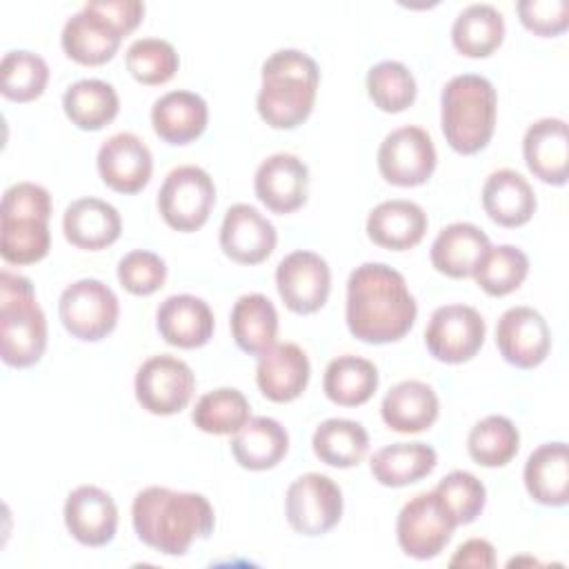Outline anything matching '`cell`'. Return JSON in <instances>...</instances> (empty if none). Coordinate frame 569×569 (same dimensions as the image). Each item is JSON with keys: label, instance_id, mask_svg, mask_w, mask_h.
<instances>
[{"label": "cell", "instance_id": "6da1fadb", "mask_svg": "<svg viewBox=\"0 0 569 569\" xmlns=\"http://www.w3.org/2000/svg\"><path fill=\"white\" fill-rule=\"evenodd\" d=\"M418 316L405 276L385 262H365L347 280L345 320L353 338L387 345L405 338Z\"/></svg>", "mask_w": 569, "mask_h": 569}, {"label": "cell", "instance_id": "7a4b0ae2", "mask_svg": "<svg viewBox=\"0 0 569 569\" xmlns=\"http://www.w3.org/2000/svg\"><path fill=\"white\" fill-rule=\"evenodd\" d=\"M131 522L147 547L164 556H184L196 540L209 538L216 516L202 493L153 485L136 493Z\"/></svg>", "mask_w": 569, "mask_h": 569}, {"label": "cell", "instance_id": "3957f363", "mask_svg": "<svg viewBox=\"0 0 569 569\" xmlns=\"http://www.w3.org/2000/svg\"><path fill=\"white\" fill-rule=\"evenodd\" d=\"M320 69L300 49H278L262 64V84L256 98L260 118L271 129H296L316 102Z\"/></svg>", "mask_w": 569, "mask_h": 569}, {"label": "cell", "instance_id": "277c9868", "mask_svg": "<svg viewBox=\"0 0 569 569\" xmlns=\"http://www.w3.org/2000/svg\"><path fill=\"white\" fill-rule=\"evenodd\" d=\"M498 96L478 73L453 76L440 93V127L449 147L462 156L482 151L496 129Z\"/></svg>", "mask_w": 569, "mask_h": 569}, {"label": "cell", "instance_id": "5b68a950", "mask_svg": "<svg viewBox=\"0 0 569 569\" xmlns=\"http://www.w3.org/2000/svg\"><path fill=\"white\" fill-rule=\"evenodd\" d=\"M51 196L36 182H16L2 196L0 256L9 264H33L49 253Z\"/></svg>", "mask_w": 569, "mask_h": 569}, {"label": "cell", "instance_id": "8992f818", "mask_svg": "<svg viewBox=\"0 0 569 569\" xmlns=\"http://www.w3.org/2000/svg\"><path fill=\"white\" fill-rule=\"evenodd\" d=\"M47 349V318L29 278L0 273V356L16 369L36 365Z\"/></svg>", "mask_w": 569, "mask_h": 569}, {"label": "cell", "instance_id": "52a82bcc", "mask_svg": "<svg viewBox=\"0 0 569 569\" xmlns=\"http://www.w3.org/2000/svg\"><path fill=\"white\" fill-rule=\"evenodd\" d=\"M216 204V184L211 176L196 167L182 164L167 173L158 191V211L162 220L182 233L198 231Z\"/></svg>", "mask_w": 569, "mask_h": 569}, {"label": "cell", "instance_id": "ba28073f", "mask_svg": "<svg viewBox=\"0 0 569 569\" xmlns=\"http://www.w3.org/2000/svg\"><path fill=\"white\" fill-rule=\"evenodd\" d=\"M62 327L82 342H98L107 338L116 325L120 305L111 287L98 278H82L71 282L58 300Z\"/></svg>", "mask_w": 569, "mask_h": 569}, {"label": "cell", "instance_id": "9c48e42d", "mask_svg": "<svg viewBox=\"0 0 569 569\" xmlns=\"http://www.w3.org/2000/svg\"><path fill=\"white\" fill-rule=\"evenodd\" d=\"M456 527V520L438 493L425 491L413 496L400 509L396 520V538L407 556L416 560H429L449 545Z\"/></svg>", "mask_w": 569, "mask_h": 569}, {"label": "cell", "instance_id": "30bf717a", "mask_svg": "<svg viewBox=\"0 0 569 569\" xmlns=\"http://www.w3.org/2000/svg\"><path fill=\"white\" fill-rule=\"evenodd\" d=\"M284 513L296 533L322 536L342 518V491L325 473H302L287 489Z\"/></svg>", "mask_w": 569, "mask_h": 569}, {"label": "cell", "instance_id": "8fae6325", "mask_svg": "<svg viewBox=\"0 0 569 569\" xmlns=\"http://www.w3.org/2000/svg\"><path fill=\"white\" fill-rule=\"evenodd\" d=\"M136 400L153 416H173L182 411L193 391L196 376L191 367L176 356H151L136 373Z\"/></svg>", "mask_w": 569, "mask_h": 569}, {"label": "cell", "instance_id": "7c38bea8", "mask_svg": "<svg viewBox=\"0 0 569 569\" xmlns=\"http://www.w3.org/2000/svg\"><path fill=\"white\" fill-rule=\"evenodd\" d=\"M485 333L487 325L478 309L469 305H442L427 322L425 345L436 360L460 365L480 351Z\"/></svg>", "mask_w": 569, "mask_h": 569}, {"label": "cell", "instance_id": "4fadbf2b", "mask_svg": "<svg viewBox=\"0 0 569 569\" xmlns=\"http://www.w3.org/2000/svg\"><path fill=\"white\" fill-rule=\"evenodd\" d=\"M436 169L431 136L416 124H405L385 136L378 149V171L396 187L425 184Z\"/></svg>", "mask_w": 569, "mask_h": 569}, {"label": "cell", "instance_id": "5bb4252c", "mask_svg": "<svg viewBox=\"0 0 569 569\" xmlns=\"http://www.w3.org/2000/svg\"><path fill=\"white\" fill-rule=\"evenodd\" d=\"M276 287L289 311L316 313L331 291L329 264L313 251H291L276 267Z\"/></svg>", "mask_w": 569, "mask_h": 569}, {"label": "cell", "instance_id": "9a60e30c", "mask_svg": "<svg viewBox=\"0 0 569 569\" xmlns=\"http://www.w3.org/2000/svg\"><path fill=\"white\" fill-rule=\"evenodd\" d=\"M496 345L505 362L518 369H533L549 356L551 331L533 307H511L496 325Z\"/></svg>", "mask_w": 569, "mask_h": 569}, {"label": "cell", "instance_id": "2e32d148", "mask_svg": "<svg viewBox=\"0 0 569 569\" xmlns=\"http://www.w3.org/2000/svg\"><path fill=\"white\" fill-rule=\"evenodd\" d=\"M98 173L102 182L118 193H138L147 187L153 171V158L142 138L129 131L113 133L98 149Z\"/></svg>", "mask_w": 569, "mask_h": 569}, {"label": "cell", "instance_id": "e0dca14e", "mask_svg": "<svg viewBox=\"0 0 569 569\" xmlns=\"http://www.w3.org/2000/svg\"><path fill=\"white\" fill-rule=\"evenodd\" d=\"M278 242L276 227L251 204H231L220 227V247L238 264L264 262Z\"/></svg>", "mask_w": 569, "mask_h": 569}, {"label": "cell", "instance_id": "ac0fdd59", "mask_svg": "<svg viewBox=\"0 0 569 569\" xmlns=\"http://www.w3.org/2000/svg\"><path fill=\"white\" fill-rule=\"evenodd\" d=\"M253 189L269 211L293 213L307 202L309 169L293 153H273L256 169Z\"/></svg>", "mask_w": 569, "mask_h": 569}, {"label": "cell", "instance_id": "d6986e66", "mask_svg": "<svg viewBox=\"0 0 569 569\" xmlns=\"http://www.w3.org/2000/svg\"><path fill=\"white\" fill-rule=\"evenodd\" d=\"M64 525L80 545L104 547L116 536L118 507L104 489L80 485L67 496Z\"/></svg>", "mask_w": 569, "mask_h": 569}, {"label": "cell", "instance_id": "ffe728a7", "mask_svg": "<svg viewBox=\"0 0 569 569\" xmlns=\"http://www.w3.org/2000/svg\"><path fill=\"white\" fill-rule=\"evenodd\" d=\"M156 327L160 338L180 349L204 347L213 336L211 307L191 293H176L160 302L156 311Z\"/></svg>", "mask_w": 569, "mask_h": 569}, {"label": "cell", "instance_id": "44dd1931", "mask_svg": "<svg viewBox=\"0 0 569 569\" xmlns=\"http://www.w3.org/2000/svg\"><path fill=\"white\" fill-rule=\"evenodd\" d=\"M522 156L529 171L553 187L569 176V133L562 118H540L525 131Z\"/></svg>", "mask_w": 569, "mask_h": 569}, {"label": "cell", "instance_id": "7402d4cb", "mask_svg": "<svg viewBox=\"0 0 569 569\" xmlns=\"http://www.w3.org/2000/svg\"><path fill=\"white\" fill-rule=\"evenodd\" d=\"M311 365L307 353L296 342L273 345L258 356L256 382L262 396L271 402H291L309 385Z\"/></svg>", "mask_w": 569, "mask_h": 569}, {"label": "cell", "instance_id": "603a6c76", "mask_svg": "<svg viewBox=\"0 0 569 569\" xmlns=\"http://www.w3.org/2000/svg\"><path fill=\"white\" fill-rule=\"evenodd\" d=\"M122 33L100 13L84 4L82 11L73 13L60 33V44L64 53L78 64L98 67L109 62L122 42Z\"/></svg>", "mask_w": 569, "mask_h": 569}, {"label": "cell", "instance_id": "cb8c5ba5", "mask_svg": "<svg viewBox=\"0 0 569 569\" xmlns=\"http://www.w3.org/2000/svg\"><path fill=\"white\" fill-rule=\"evenodd\" d=\"M427 213L411 200H385L369 211L367 236L373 244L389 251H407L427 233Z\"/></svg>", "mask_w": 569, "mask_h": 569}, {"label": "cell", "instance_id": "d4e9b609", "mask_svg": "<svg viewBox=\"0 0 569 569\" xmlns=\"http://www.w3.org/2000/svg\"><path fill=\"white\" fill-rule=\"evenodd\" d=\"M64 238L84 251H100L120 238L122 220L113 204L100 198H78L62 216Z\"/></svg>", "mask_w": 569, "mask_h": 569}, {"label": "cell", "instance_id": "484cf974", "mask_svg": "<svg viewBox=\"0 0 569 569\" xmlns=\"http://www.w3.org/2000/svg\"><path fill=\"white\" fill-rule=\"evenodd\" d=\"M209 122V109L202 96L193 91H169L151 107L153 131L167 144H189L200 138Z\"/></svg>", "mask_w": 569, "mask_h": 569}, {"label": "cell", "instance_id": "4316f807", "mask_svg": "<svg viewBox=\"0 0 569 569\" xmlns=\"http://www.w3.org/2000/svg\"><path fill=\"white\" fill-rule=\"evenodd\" d=\"M533 187L513 169L493 171L482 187V209L500 227H522L536 213Z\"/></svg>", "mask_w": 569, "mask_h": 569}, {"label": "cell", "instance_id": "83f0119b", "mask_svg": "<svg viewBox=\"0 0 569 569\" xmlns=\"http://www.w3.org/2000/svg\"><path fill=\"white\" fill-rule=\"evenodd\" d=\"M438 396L422 380H402L393 385L380 405L385 425L398 433H418L429 429L438 418Z\"/></svg>", "mask_w": 569, "mask_h": 569}, {"label": "cell", "instance_id": "f1b7e54d", "mask_svg": "<svg viewBox=\"0 0 569 569\" xmlns=\"http://www.w3.org/2000/svg\"><path fill=\"white\" fill-rule=\"evenodd\" d=\"M527 493L545 507H565L569 500V451L565 442H545L525 462Z\"/></svg>", "mask_w": 569, "mask_h": 569}, {"label": "cell", "instance_id": "f546056e", "mask_svg": "<svg viewBox=\"0 0 569 569\" xmlns=\"http://www.w3.org/2000/svg\"><path fill=\"white\" fill-rule=\"evenodd\" d=\"M289 451L287 429L269 418H249L231 438V453L242 469L267 471L273 469Z\"/></svg>", "mask_w": 569, "mask_h": 569}, {"label": "cell", "instance_id": "4dcf8cb0", "mask_svg": "<svg viewBox=\"0 0 569 569\" xmlns=\"http://www.w3.org/2000/svg\"><path fill=\"white\" fill-rule=\"evenodd\" d=\"M489 249L487 233L471 222L447 224L431 244V264L449 278H467Z\"/></svg>", "mask_w": 569, "mask_h": 569}, {"label": "cell", "instance_id": "1f68e13d", "mask_svg": "<svg viewBox=\"0 0 569 569\" xmlns=\"http://www.w3.org/2000/svg\"><path fill=\"white\" fill-rule=\"evenodd\" d=\"M231 336L236 345L249 356H262L276 345L278 311L262 293H244L231 309Z\"/></svg>", "mask_w": 569, "mask_h": 569}, {"label": "cell", "instance_id": "d6a6232c", "mask_svg": "<svg viewBox=\"0 0 569 569\" xmlns=\"http://www.w3.org/2000/svg\"><path fill=\"white\" fill-rule=\"evenodd\" d=\"M436 449L425 442H393L371 456V476L385 487H407L433 471Z\"/></svg>", "mask_w": 569, "mask_h": 569}, {"label": "cell", "instance_id": "836d02e7", "mask_svg": "<svg viewBox=\"0 0 569 569\" xmlns=\"http://www.w3.org/2000/svg\"><path fill=\"white\" fill-rule=\"evenodd\" d=\"M505 38L502 13L487 2L465 7L451 24V42L458 53L467 58L491 56Z\"/></svg>", "mask_w": 569, "mask_h": 569}, {"label": "cell", "instance_id": "e575fe53", "mask_svg": "<svg viewBox=\"0 0 569 569\" xmlns=\"http://www.w3.org/2000/svg\"><path fill=\"white\" fill-rule=\"evenodd\" d=\"M64 116L82 131H100L120 111V98L116 89L98 78H84L73 82L62 96Z\"/></svg>", "mask_w": 569, "mask_h": 569}, {"label": "cell", "instance_id": "d590c367", "mask_svg": "<svg viewBox=\"0 0 569 569\" xmlns=\"http://www.w3.org/2000/svg\"><path fill=\"white\" fill-rule=\"evenodd\" d=\"M325 396L340 407L365 405L378 389V369L360 356H338L325 369Z\"/></svg>", "mask_w": 569, "mask_h": 569}, {"label": "cell", "instance_id": "8d00e7d4", "mask_svg": "<svg viewBox=\"0 0 569 569\" xmlns=\"http://www.w3.org/2000/svg\"><path fill=\"white\" fill-rule=\"evenodd\" d=\"M313 453L320 462L329 467H356L369 449L367 429L349 418H327L322 420L311 438Z\"/></svg>", "mask_w": 569, "mask_h": 569}, {"label": "cell", "instance_id": "74e56055", "mask_svg": "<svg viewBox=\"0 0 569 569\" xmlns=\"http://www.w3.org/2000/svg\"><path fill=\"white\" fill-rule=\"evenodd\" d=\"M529 273V258L522 249L513 244H498L485 251L473 269L476 284L489 296H507L516 291Z\"/></svg>", "mask_w": 569, "mask_h": 569}, {"label": "cell", "instance_id": "f35d334b", "mask_svg": "<svg viewBox=\"0 0 569 569\" xmlns=\"http://www.w3.org/2000/svg\"><path fill=\"white\" fill-rule=\"evenodd\" d=\"M249 418H251L249 400L244 398L242 391L233 387H220L200 396V400L191 411L193 425L200 431L213 433V436L236 433Z\"/></svg>", "mask_w": 569, "mask_h": 569}, {"label": "cell", "instance_id": "ab89813d", "mask_svg": "<svg viewBox=\"0 0 569 569\" xmlns=\"http://www.w3.org/2000/svg\"><path fill=\"white\" fill-rule=\"evenodd\" d=\"M520 449L518 427L505 416L478 420L467 436V451L482 467H505Z\"/></svg>", "mask_w": 569, "mask_h": 569}, {"label": "cell", "instance_id": "60d3db41", "mask_svg": "<svg viewBox=\"0 0 569 569\" xmlns=\"http://www.w3.org/2000/svg\"><path fill=\"white\" fill-rule=\"evenodd\" d=\"M0 91L7 100L31 102L40 98L49 82V67L42 56L33 51H7L0 64Z\"/></svg>", "mask_w": 569, "mask_h": 569}, {"label": "cell", "instance_id": "b9f144b4", "mask_svg": "<svg viewBox=\"0 0 569 569\" xmlns=\"http://www.w3.org/2000/svg\"><path fill=\"white\" fill-rule=\"evenodd\" d=\"M367 93L380 111L400 113L413 104L418 87L407 64L398 60H382L367 73Z\"/></svg>", "mask_w": 569, "mask_h": 569}, {"label": "cell", "instance_id": "7bdbcfd3", "mask_svg": "<svg viewBox=\"0 0 569 569\" xmlns=\"http://www.w3.org/2000/svg\"><path fill=\"white\" fill-rule=\"evenodd\" d=\"M124 62L127 71L142 84H164L176 76L180 67L178 51L162 38L133 40L127 49Z\"/></svg>", "mask_w": 569, "mask_h": 569}, {"label": "cell", "instance_id": "ee69618b", "mask_svg": "<svg viewBox=\"0 0 569 569\" xmlns=\"http://www.w3.org/2000/svg\"><path fill=\"white\" fill-rule=\"evenodd\" d=\"M456 525H469L473 522L487 502V489L485 485L469 471L456 469L447 473L433 489Z\"/></svg>", "mask_w": 569, "mask_h": 569}, {"label": "cell", "instance_id": "f6af8a7d", "mask_svg": "<svg viewBox=\"0 0 569 569\" xmlns=\"http://www.w3.org/2000/svg\"><path fill=\"white\" fill-rule=\"evenodd\" d=\"M118 280L133 296H151L164 284L167 264L153 251L133 249L120 258Z\"/></svg>", "mask_w": 569, "mask_h": 569}, {"label": "cell", "instance_id": "bcb514c9", "mask_svg": "<svg viewBox=\"0 0 569 569\" xmlns=\"http://www.w3.org/2000/svg\"><path fill=\"white\" fill-rule=\"evenodd\" d=\"M520 22L536 36L551 38L569 27L567 0H520L516 4Z\"/></svg>", "mask_w": 569, "mask_h": 569}, {"label": "cell", "instance_id": "7dc6e473", "mask_svg": "<svg viewBox=\"0 0 569 569\" xmlns=\"http://www.w3.org/2000/svg\"><path fill=\"white\" fill-rule=\"evenodd\" d=\"M87 7L107 18L122 36L131 33L144 16V2L140 0H93Z\"/></svg>", "mask_w": 569, "mask_h": 569}, {"label": "cell", "instance_id": "c3c4849f", "mask_svg": "<svg viewBox=\"0 0 569 569\" xmlns=\"http://www.w3.org/2000/svg\"><path fill=\"white\" fill-rule=\"evenodd\" d=\"M449 567H473V569H491L496 567V549L485 538H471L462 542L449 560Z\"/></svg>", "mask_w": 569, "mask_h": 569}]
</instances>
